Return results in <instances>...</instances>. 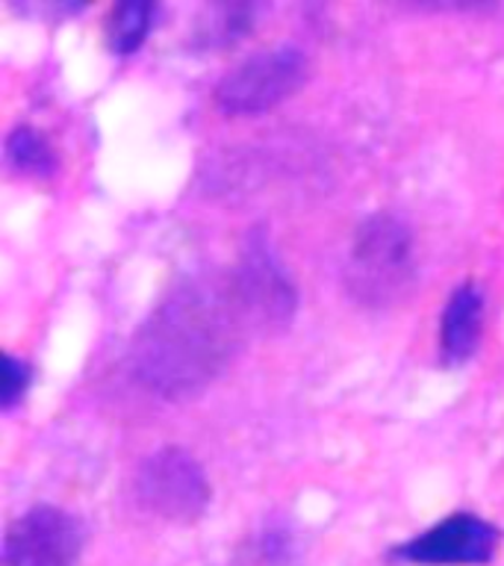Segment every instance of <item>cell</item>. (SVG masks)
<instances>
[{"label": "cell", "mask_w": 504, "mask_h": 566, "mask_svg": "<svg viewBox=\"0 0 504 566\" xmlns=\"http://www.w3.org/2000/svg\"><path fill=\"white\" fill-rule=\"evenodd\" d=\"M484 334V292L475 283H460L445 301L440 322V354L445 366L472 360Z\"/></svg>", "instance_id": "cell-7"}, {"label": "cell", "mask_w": 504, "mask_h": 566, "mask_svg": "<svg viewBox=\"0 0 504 566\" xmlns=\"http://www.w3.org/2000/svg\"><path fill=\"white\" fill-rule=\"evenodd\" d=\"M498 539L502 531L477 513H451L392 548V557L419 566H484L495 557Z\"/></svg>", "instance_id": "cell-5"}, {"label": "cell", "mask_w": 504, "mask_h": 566, "mask_svg": "<svg viewBox=\"0 0 504 566\" xmlns=\"http://www.w3.org/2000/svg\"><path fill=\"white\" fill-rule=\"evenodd\" d=\"M345 283L366 307H387L413 283V233L405 221L375 212L354 233Z\"/></svg>", "instance_id": "cell-2"}, {"label": "cell", "mask_w": 504, "mask_h": 566, "mask_svg": "<svg viewBox=\"0 0 504 566\" xmlns=\"http://www.w3.org/2000/svg\"><path fill=\"white\" fill-rule=\"evenodd\" d=\"M295 310V292L263 245L230 272L180 283L159 304L133 343L136 378L159 396H195L233 360L256 327H281Z\"/></svg>", "instance_id": "cell-1"}, {"label": "cell", "mask_w": 504, "mask_h": 566, "mask_svg": "<svg viewBox=\"0 0 504 566\" xmlns=\"http://www.w3.org/2000/svg\"><path fill=\"white\" fill-rule=\"evenodd\" d=\"M307 80V56L298 48H272L230 69L216 86V104L228 115L269 113Z\"/></svg>", "instance_id": "cell-3"}, {"label": "cell", "mask_w": 504, "mask_h": 566, "mask_svg": "<svg viewBox=\"0 0 504 566\" xmlns=\"http://www.w3.org/2000/svg\"><path fill=\"white\" fill-rule=\"evenodd\" d=\"M7 159L9 166L27 177H51L60 168V157H56L51 139L30 124H21L9 133Z\"/></svg>", "instance_id": "cell-9"}, {"label": "cell", "mask_w": 504, "mask_h": 566, "mask_svg": "<svg viewBox=\"0 0 504 566\" xmlns=\"http://www.w3.org/2000/svg\"><path fill=\"white\" fill-rule=\"evenodd\" d=\"M83 525L62 507L39 504L7 531L3 566H77Z\"/></svg>", "instance_id": "cell-6"}, {"label": "cell", "mask_w": 504, "mask_h": 566, "mask_svg": "<svg viewBox=\"0 0 504 566\" xmlns=\"http://www.w3.org/2000/svg\"><path fill=\"white\" fill-rule=\"evenodd\" d=\"M210 481L189 451L168 446L150 454L136 475V499L168 522H195L210 504Z\"/></svg>", "instance_id": "cell-4"}, {"label": "cell", "mask_w": 504, "mask_h": 566, "mask_svg": "<svg viewBox=\"0 0 504 566\" xmlns=\"http://www.w3.org/2000/svg\"><path fill=\"white\" fill-rule=\"evenodd\" d=\"M30 375H33V369L24 360H18L12 354H3V392H0V405H3L7 413L30 389V380H33Z\"/></svg>", "instance_id": "cell-10"}, {"label": "cell", "mask_w": 504, "mask_h": 566, "mask_svg": "<svg viewBox=\"0 0 504 566\" xmlns=\"http://www.w3.org/2000/svg\"><path fill=\"white\" fill-rule=\"evenodd\" d=\"M157 18V3L148 0H130V3H118L113 7L106 18V44L109 51L118 56H130L145 44L150 27Z\"/></svg>", "instance_id": "cell-8"}]
</instances>
